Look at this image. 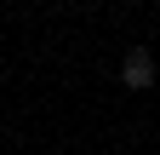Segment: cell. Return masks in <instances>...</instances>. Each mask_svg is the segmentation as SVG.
<instances>
[{
	"label": "cell",
	"instance_id": "cell-1",
	"mask_svg": "<svg viewBox=\"0 0 160 155\" xmlns=\"http://www.w3.org/2000/svg\"><path fill=\"white\" fill-rule=\"evenodd\" d=\"M160 81V69H154V52L149 46H132L126 57H120V86H126V92H149Z\"/></svg>",
	"mask_w": 160,
	"mask_h": 155
}]
</instances>
